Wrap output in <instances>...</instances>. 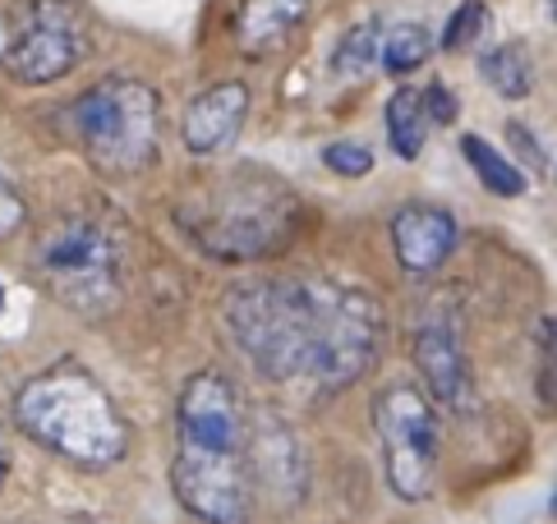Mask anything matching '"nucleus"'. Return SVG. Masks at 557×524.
Listing matches in <instances>:
<instances>
[{"mask_svg": "<svg viewBox=\"0 0 557 524\" xmlns=\"http://www.w3.org/2000/svg\"><path fill=\"white\" fill-rule=\"evenodd\" d=\"M488 24H493V14H488L484 0H466V5L447 18V28H443V51H470V47L488 33Z\"/></svg>", "mask_w": 557, "mask_h": 524, "instance_id": "obj_18", "label": "nucleus"}, {"mask_svg": "<svg viewBox=\"0 0 557 524\" xmlns=\"http://www.w3.org/2000/svg\"><path fill=\"white\" fill-rule=\"evenodd\" d=\"M420 107H424V115L433 120V125H451L456 120V97L447 92V84H433L429 92H420Z\"/></svg>", "mask_w": 557, "mask_h": 524, "instance_id": "obj_21", "label": "nucleus"}, {"mask_svg": "<svg viewBox=\"0 0 557 524\" xmlns=\"http://www.w3.org/2000/svg\"><path fill=\"white\" fill-rule=\"evenodd\" d=\"M377 37H383L377 33V18H364V24L346 28V37L332 51V74L336 78H360L377 60Z\"/></svg>", "mask_w": 557, "mask_h": 524, "instance_id": "obj_17", "label": "nucleus"}, {"mask_svg": "<svg viewBox=\"0 0 557 524\" xmlns=\"http://www.w3.org/2000/svg\"><path fill=\"white\" fill-rule=\"evenodd\" d=\"M70 129L102 175H138L144 166H152L157 138H162L157 92L144 78L111 74L102 84H92L84 97H74Z\"/></svg>", "mask_w": 557, "mask_h": 524, "instance_id": "obj_4", "label": "nucleus"}, {"mask_svg": "<svg viewBox=\"0 0 557 524\" xmlns=\"http://www.w3.org/2000/svg\"><path fill=\"white\" fill-rule=\"evenodd\" d=\"M10 474V447H5V433H0V483Z\"/></svg>", "mask_w": 557, "mask_h": 524, "instance_id": "obj_23", "label": "nucleus"}, {"mask_svg": "<svg viewBox=\"0 0 557 524\" xmlns=\"http://www.w3.org/2000/svg\"><path fill=\"white\" fill-rule=\"evenodd\" d=\"M305 14L309 0H240V10H235V47L263 60L290 42L295 28L305 24Z\"/></svg>", "mask_w": 557, "mask_h": 524, "instance_id": "obj_12", "label": "nucleus"}, {"mask_svg": "<svg viewBox=\"0 0 557 524\" xmlns=\"http://www.w3.org/2000/svg\"><path fill=\"white\" fill-rule=\"evenodd\" d=\"M171 492L198 524H249V465L245 456L175 451Z\"/></svg>", "mask_w": 557, "mask_h": 524, "instance_id": "obj_8", "label": "nucleus"}, {"mask_svg": "<svg viewBox=\"0 0 557 524\" xmlns=\"http://www.w3.org/2000/svg\"><path fill=\"white\" fill-rule=\"evenodd\" d=\"M377 437H383L387 483L401 501H424L437 474V414L414 382H392L377 391Z\"/></svg>", "mask_w": 557, "mask_h": 524, "instance_id": "obj_7", "label": "nucleus"}, {"mask_svg": "<svg viewBox=\"0 0 557 524\" xmlns=\"http://www.w3.org/2000/svg\"><path fill=\"white\" fill-rule=\"evenodd\" d=\"M245 120H249V88L240 78H226V84H212L189 102L181 138L194 157H216L240 138Z\"/></svg>", "mask_w": 557, "mask_h": 524, "instance_id": "obj_10", "label": "nucleus"}, {"mask_svg": "<svg viewBox=\"0 0 557 524\" xmlns=\"http://www.w3.org/2000/svg\"><path fill=\"white\" fill-rule=\"evenodd\" d=\"M226 332L268 382H313L342 391L383 350V309L360 286L327 276L245 280L226 295Z\"/></svg>", "mask_w": 557, "mask_h": 524, "instance_id": "obj_1", "label": "nucleus"}, {"mask_svg": "<svg viewBox=\"0 0 557 524\" xmlns=\"http://www.w3.org/2000/svg\"><path fill=\"white\" fill-rule=\"evenodd\" d=\"M300 203L286 185L258 171H235L181 208V226L203 253L222 262H253L290 245Z\"/></svg>", "mask_w": 557, "mask_h": 524, "instance_id": "obj_3", "label": "nucleus"}, {"mask_svg": "<svg viewBox=\"0 0 557 524\" xmlns=\"http://www.w3.org/2000/svg\"><path fill=\"white\" fill-rule=\"evenodd\" d=\"M14 423L78 470H111L129 451V423L84 369H51L14 396Z\"/></svg>", "mask_w": 557, "mask_h": 524, "instance_id": "obj_2", "label": "nucleus"}, {"mask_svg": "<svg viewBox=\"0 0 557 524\" xmlns=\"http://www.w3.org/2000/svg\"><path fill=\"white\" fill-rule=\"evenodd\" d=\"M323 166L346 175V179H360L373 171V152L364 144H355V138H336V144L323 148Z\"/></svg>", "mask_w": 557, "mask_h": 524, "instance_id": "obj_19", "label": "nucleus"}, {"mask_svg": "<svg viewBox=\"0 0 557 524\" xmlns=\"http://www.w3.org/2000/svg\"><path fill=\"white\" fill-rule=\"evenodd\" d=\"M433 55V33L424 24H396L377 37V60L383 70L396 78V74H414Z\"/></svg>", "mask_w": 557, "mask_h": 524, "instance_id": "obj_16", "label": "nucleus"}, {"mask_svg": "<svg viewBox=\"0 0 557 524\" xmlns=\"http://www.w3.org/2000/svg\"><path fill=\"white\" fill-rule=\"evenodd\" d=\"M33 267L74 313H111L125 286V239L102 216H65L37 239Z\"/></svg>", "mask_w": 557, "mask_h": 524, "instance_id": "obj_5", "label": "nucleus"}, {"mask_svg": "<svg viewBox=\"0 0 557 524\" xmlns=\"http://www.w3.org/2000/svg\"><path fill=\"white\" fill-rule=\"evenodd\" d=\"M456 221L451 212L433 208V203H410L392 216V249L396 262L410 272V276H433L456 249Z\"/></svg>", "mask_w": 557, "mask_h": 524, "instance_id": "obj_11", "label": "nucleus"}, {"mask_svg": "<svg viewBox=\"0 0 557 524\" xmlns=\"http://www.w3.org/2000/svg\"><path fill=\"white\" fill-rule=\"evenodd\" d=\"M88 51H92V37L74 0H28L10 28L0 65H5L14 84L47 88L84 65Z\"/></svg>", "mask_w": 557, "mask_h": 524, "instance_id": "obj_6", "label": "nucleus"}, {"mask_svg": "<svg viewBox=\"0 0 557 524\" xmlns=\"http://www.w3.org/2000/svg\"><path fill=\"white\" fill-rule=\"evenodd\" d=\"M461 157L470 161V171L480 175V185H484L488 194H497V198H521V194H525V175L516 171V161H511L507 152H497L488 138L466 134V138H461Z\"/></svg>", "mask_w": 557, "mask_h": 524, "instance_id": "obj_14", "label": "nucleus"}, {"mask_svg": "<svg viewBox=\"0 0 557 524\" xmlns=\"http://www.w3.org/2000/svg\"><path fill=\"white\" fill-rule=\"evenodd\" d=\"M480 74L484 84L507 97V102H521V97L534 88V60H530V47L525 42H503L480 55Z\"/></svg>", "mask_w": 557, "mask_h": 524, "instance_id": "obj_13", "label": "nucleus"}, {"mask_svg": "<svg viewBox=\"0 0 557 524\" xmlns=\"http://www.w3.org/2000/svg\"><path fill=\"white\" fill-rule=\"evenodd\" d=\"M0 309H5V286H0Z\"/></svg>", "mask_w": 557, "mask_h": 524, "instance_id": "obj_24", "label": "nucleus"}, {"mask_svg": "<svg viewBox=\"0 0 557 524\" xmlns=\"http://www.w3.org/2000/svg\"><path fill=\"white\" fill-rule=\"evenodd\" d=\"M424 138H429V115L420 107V92L414 88H401L392 92L387 102V144L401 161H414L424 152Z\"/></svg>", "mask_w": 557, "mask_h": 524, "instance_id": "obj_15", "label": "nucleus"}, {"mask_svg": "<svg viewBox=\"0 0 557 524\" xmlns=\"http://www.w3.org/2000/svg\"><path fill=\"white\" fill-rule=\"evenodd\" d=\"M507 138H511V144L530 157V166H534V171H544V175H548V152H544L540 144H534V134H530L525 125H516V120H511V125H507Z\"/></svg>", "mask_w": 557, "mask_h": 524, "instance_id": "obj_22", "label": "nucleus"}, {"mask_svg": "<svg viewBox=\"0 0 557 524\" xmlns=\"http://www.w3.org/2000/svg\"><path fill=\"white\" fill-rule=\"evenodd\" d=\"M28 221V208H24V198H18L5 179H0V239H10L18 226Z\"/></svg>", "mask_w": 557, "mask_h": 524, "instance_id": "obj_20", "label": "nucleus"}, {"mask_svg": "<svg viewBox=\"0 0 557 524\" xmlns=\"http://www.w3.org/2000/svg\"><path fill=\"white\" fill-rule=\"evenodd\" d=\"M414 369L429 382V400H443L451 410H466L474 396L470 359H466V336L461 317L447 309H433L414 327Z\"/></svg>", "mask_w": 557, "mask_h": 524, "instance_id": "obj_9", "label": "nucleus"}]
</instances>
